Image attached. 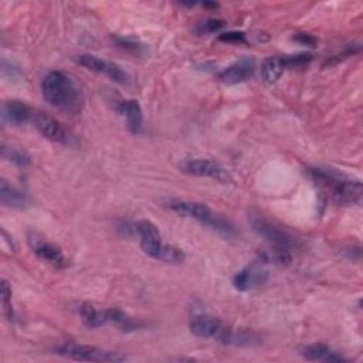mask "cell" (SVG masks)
Segmentation results:
<instances>
[{
	"label": "cell",
	"instance_id": "1",
	"mask_svg": "<svg viewBox=\"0 0 363 363\" xmlns=\"http://www.w3.org/2000/svg\"><path fill=\"white\" fill-rule=\"evenodd\" d=\"M44 99L54 108L78 113L84 106V95L75 80L64 71L54 70L44 75L42 81Z\"/></svg>",
	"mask_w": 363,
	"mask_h": 363
},
{
	"label": "cell",
	"instance_id": "2",
	"mask_svg": "<svg viewBox=\"0 0 363 363\" xmlns=\"http://www.w3.org/2000/svg\"><path fill=\"white\" fill-rule=\"evenodd\" d=\"M314 183L338 204H355L362 199V183L329 168H309Z\"/></svg>",
	"mask_w": 363,
	"mask_h": 363
},
{
	"label": "cell",
	"instance_id": "3",
	"mask_svg": "<svg viewBox=\"0 0 363 363\" xmlns=\"http://www.w3.org/2000/svg\"><path fill=\"white\" fill-rule=\"evenodd\" d=\"M164 206L179 216L189 217V219L199 221L202 226L213 230L214 233H217L226 238L235 237L234 226L228 220H226L221 216L211 211V209L203 203L180 200V199H169V200L164 202Z\"/></svg>",
	"mask_w": 363,
	"mask_h": 363
},
{
	"label": "cell",
	"instance_id": "4",
	"mask_svg": "<svg viewBox=\"0 0 363 363\" xmlns=\"http://www.w3.org/2000/svg\"><path fill=\"white\" fill-rule=\"evenodd\" d=\"M190 331L199 338L213 339L224 345H250L256 339L252 332H235L219 318L206 314L193 316L190 321Z\"/></svg>",
	"mask_w": 363,
	"mask_h": 363
},
{
	"label": "cell",
	"instance_id": "5",
	"mask_svg": "<svg viewBox=\"0 0 363 363\" xmlns=\"http://www.w3.org/2000/svg\"><path fill=\"white\" fill-rule=\"evenodd\" d=\"M250 223L253 230L276 249V256L281 263H288L291 260L290 250L294 246V240L287 231L262 214H252Z\"/></svg>",
	"mask_w": 363,
	"mask_h": 363
},
{
	"label": "cell",
	"instance_id": "6",
	"mask_svg": "<svg viewBox=\"0 0 363 363\" xmlns=\"http://www.w3.org/2000/svg\"><path fill=\"white\" fill-rule=\"evenodd\" d=\"M56 353L71 359V360H80V362H124L127 360V356L121 352L115 350H106L91 345H78L74 342H66L60 343L54 347Z\"/></svg>",
	"mask_w": 363,
	"mask_h": 363
},
{
	"label": "cell",
	"instance_id": "7",
	"mask_svg": "<svg viewBox=\"0 0 363 363\" xmlns=\"http://www.w3.org/2000/svg\"><path fill=\"white\" fill-rule=\"evenodd\" d=\"M33 123L36 130L49 141L61 144V145H71L73 135L71 133L61 124L56 118L43 113V112H35Z\"/></svg>",
	"mask_w": 363,
	"mask_h": 363
},
{
	"label": "cell",
	"instance_id": "8",
	"mask_svg": "<svg viewBox=\"0 0 363 363\" xmlns=\"http://www.w3.org/2000/svg\"><path fill=\"white\" fill-rule=\"evenodd\" d=\"M135 230L141 240L142 252L155 260H162L166 245L162 243V237L158 227L149 220H141L135 224Z\"/></svg>",
	"mask_w": 363,
	"mask_h": 363
},
{
	"label": "cell",
	"instance_id": "9",
	"mask_svg": "<svg viewBox=\"0 0 363 363\" xmlns=\"http://www.w3.org/2000/svg\"><path fill=\"white\" fill-rule=\"evenodd\" d=\"M180 169L187 175L210 178L220 183H230L233 180L230 173L220 164L210 159H189L182 164Z\"/></svg>",
	"mask_w": 363,
	"mask_h": 363
},
{
	"label": "cell",
	"instance_id": "10",
	"mask_svg": "<svg viewBox=\"0 0 363 363\" xmlns=\"http://www.w3.org/2000/svg\"><path fill=\"white\" fill-rule=\"evenodd\" d=\"M77 61H78V64H81L82 67H85L90 71L106 75L113 82H118V84H123L124 85L130 80L128 74L123 70V67H119L115 63L106 61L104 59H99V57H97L94 54H81V56H78Z\"/></svg>",
	"mask_w": 363,
	"mask_h": 363
},
{
	"label": "cell",
	"instance_id": "11",
	"mask_svg": "<svg viewBox=\"0 0 363 363\" xmlns=\"http://www.w3.org/2000/svg\"><path fill=\"white\" fill-rule=\"evenodd\" d=\"M29 245H30L33 253L40 260L50 264L51 267H54L57 270H63L68 266L67 259L64 257L63 252L57 246H54V245L49 243V241L37 237L36 234L29 235Z\"/></svg>",
	"mask_w": 363,
	"mask_h": 363
},
{
	"label": "cell",
	"instance_id": "12",
	"mask_svg": "<svg viewBox=\"0 0 363 363\" xmlns=\"http://www.w3.org/2000/svg\"><path fill=\"white\" fill-rule=\"evenodd\" d=\"M269 278L270 273L264 267L259 264H252L233 277V287L237 291L246 293L263 287L269 281Z\"/></svg>",
	"mask_w": 363,
	"mask_h": 363
},
{
	"label": "cell",
	"instance_id": "13",
	"mask_svg": "<svg viewBox=\"0 0 363 363\" xmlns=\"http://www.w3.org/2000/svg\"><path fill=\"white\" fill-rule=\"evenodd\" d=\"M256 70V63L253 59H241L219 74V80L226 85H235L245 82L253 77Z\"/></svg>",
	"mask_w": 363,
	"mask_h": 363
},
{
	"label": "cell",
	"instance_id": "14",
	"mask_svg": "<svg viewBox=\"0 0 363 363\" xmlns=\"http://www.w3.org/2000/svg\"><path fill=\"white\" fill-rule=\"evenodd\" d=\"M4 112V119L11 125H23L29 123L30 119H33L35 112L22 101L12 99V101H5L2 106Z\"/></svg>",
	"mask_w": 363,
	"mask_h": 363
},
{
	"label": "cell",
	"instance_id": "15",
	"mask_svg": "<svg viewBox=\"0 0 363 363\" xmlns=\"http://www.w3.org/2000/svg\"><path fill=\"white\" fill-rule=\"evenodd\" d=\"M301 355L304 359L311 362H331V363H340L349 362L345 356L335 352L332 347L324 343H314L302 347Z\"/></svg>",
	"mask_w": 363,
	"mask_h": 363
},
{
	"label": "cell",
	"instance_id": "16",
	"mask_svg": "<svg viewBox=\"0 0 363 363\" xmlns=\"http://www.w3.org/2000/svg\"><path fill=\"white\" fill-rule=\"evenodd\" d=\"M118 111L127 121V127L133 134H140L144 124L142 108L137 99H125L119 104Z\"/></svg>",
	"mask_w": 363,
	"mask_h": 363
},
{
	"label": "cell",
	"instance_id": "17",
	"mask_svg": "<svg viewBox=\"0 0 363 363\" xmlns=\"http://www.w3.org/2000/svg\"><path fill=\"white\" fill-rule=\"evenodd\" d=\"M285 70H287V64H285L284 56L283 57H280V56L269 57L262 64V77L266 82L274 84L280 80V77L283 75V73Z\"/></svg>",
	"mask_w": 363,
	"mask_h": 363
},
{
	"label": "cell",
	"instance_id": "18",
	"mask_svg": "<svg viewBox=\"0 0 363 363\" xmlns=\"http://www.w3.org/2000/svg\"><path fill=\"white\" fill-rule=\"evenodd\" d=\"M0 199H2L4 204L9 207L23 209L29 204L27 195L16 189L15 186L9 185L6 180H2V186H0Z\"/></svg>",
	"mask_w": 363,
	"mask_h": 363
},
{
	"label": "cell",
	"instance_id": "19",
	"mask_svg": "<svg viewBox=\"0 0 363 363\" xmlns=\"http://www.w3.org/2000/svg\"><path fill=\"white\" fill-rule=\"evenodd\" d=\"M80 316H81V321L85 326L91 328V329H95V328H101L102 325H105L108 321V314H106V309L104 311H99L90 302H84L81 307H80Z\"/></svg>",
	"mask_w": 363,
	"mask_h": 363
},
{
	"label": "cell",
	"instance_id": "20",
	"mask_svg": "<svg viewBox=\"0 0 363 363\" xmlns=\"http://www.w3.org/2000/svg\"><path fill=\"white\" fill-rule=\"evenodd\" d=\"M106 314H108V321L116 324L118 326H121L124 331H134V329H138L141 326V324L135 322L128 315H125L123 311H119L116 308L106 309Z\"/></svg>",
	"mask_w": 363,
	"mask_h": 363
},
{
	"label": "cell",
	"instance_id": "21",
	"mask_svg": "<svg viewBox=\"0 0 363 363\" xmlns=\"http://www.w3.org/2000/svg\"><path fill=\"white\" fill-rule=\"evenodd\" d=\"M226 26V22L221 20V19H204V20H200L196 23L195 26V32L200 36H206V35H213V33H217L220 32L223 27Z\"/></svg>",
	"mask_w": 363,
	"mask_h": 363
},
{
	"label": "cell",
	"instance_id": "22",
	"mask_svg": "<svg viewBox=\"0 0 363 363\" xmlns=\"http://www.w3.org/2000/svg\"><path fill=\"white\" fill-rule=\"evenodd\" d=\"M0 294H2V307L4 314L12 319L13 318V308H12V288L6 280H2V287H0Z\"/></svg>",
	"mask_w": 363,
	"mask_h": 363
},
{
	"label": "cell",
	"instance_id": "23",
	"mask_svg": "<svg viewBox=\"0 0 363 363\" xmlns=\"http://www.w3.org/2000/svg\"><path fill=\"white\" fill-rule=\"evenodd\" d=\"M161 262L173 263V264H180V263L185 262V253H183L180 249H178V247H173V246H168V245H166Z\"/></svg>",
	"mask_w": 363,
	"mask_h": 363
},
{
	"label": "cell",
	"instance_id": "24",
	"mask_svg": "<svg viewBox=\"0 0 363 363\" xmlns=\"http://www.w3.org/2000/svg\"><path fill=\"white\" fill-rule=\"evenodd\" d=\"M4 156L20 166L27 165L29 164V156H26L25 152L19 151V149H12V148H6L4 147Z\"/></svg>",
	"mask_w": 363,
	"mask_h": 363
},
{
	"label": "cell",
	"instance_id": "25",
	"mask_svg": "<svg viewBox=\"0 0 363 363\" xmlns=\"http://www.w3.org/2000/svg\"><path fill=\"white\" fill-rule=\"evenodd\" d=\"M219 40L224 43H246V35L243 32H227L220 35Z\"/></svg>",
	"mask_w": 363,
	"mask_h": 363
},
{
	"label": "cell",
	"instance_id": "26",
	"mask_svg": "<svg viewBox=\"0 0 363 363\" xmlns=\"http://www.w3.org/2000/svg\"><path fill=\"white\" fill-rule=\"evenodd\" d=\"M293 40L298 42L302 46H308V47H315L318 44V40L312 35H309V33H297L293 37Z\"/></svg>",
	"mask_w": 363,
	"mask_h": 363
},
{
	"label": "cell",
	"instance_id": "27",
	"mask_svg": "<svg viewBox=\"0 0 363 363\" xmlns=\"http://www.w3.org/2000/svg\"><path fill=\"white\" fill-rule=\"evenodd\" d=\"M115 40H116V43H118L121 47H124V49H131V50H134V51H140V49H141L140 43H138V42H135L134 39L116 37Z\"/></svg>",
	"mask_w": 363,
	"mask_h": 363
}]
</instances>
